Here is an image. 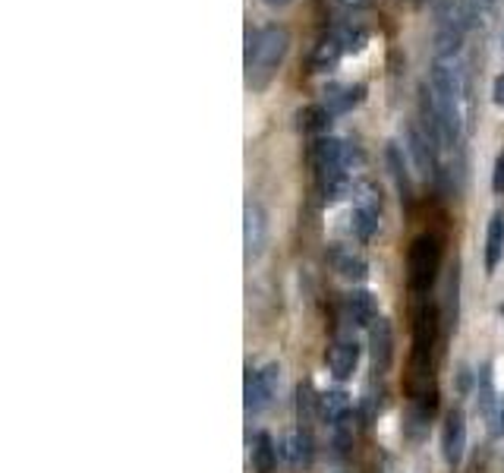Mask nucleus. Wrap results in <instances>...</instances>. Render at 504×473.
<instances>
[{
    "label": "nucleus",
    "mask_w": 504,
    "mask_h": 473,
    "mask_svg": "<svg viewBox=\"0 0 504 473\" xmlns=\"http://www.w3.org/2000/svg\"><path fill=\"white\" fill-rule=\"evenodd\" d=\"M435 325H438V313H435L432 303H422L416 309V338H413V366H416V376H422V369L428 366V357H432V347H435Z\"/></svg>",
    "instance_id": "nucleus-4"
},
{
    "label": "nucleus",
    "mask_w": 504,
    "mask_h": 473,
    "mask_svg": "<svg viewBox=\"0 0 504 473\" xmlns=\"http://www.w3.org/2000/svg\"><path fill=\"white\" fill-rule=\"evenodd\" d=\"M359 363V344L356 341H338V344L331 347V353H328V366H331L334 378H350L353 369H356Z\"/></svg>",
    "instance_id": "nucleus-9"
},
{
    "label": "nucleus",
    "mask_w": 504,
    "mask_h": 473,
    "mask_svg": "<svg viewBox=\"0 0 504 473\" xmlns=\"http://www.w3.org/2000/svg\"><path fill=\"white\" fill-rule=\"evenodd\" d=\"M284 458L293 470H302V467L312 464V439L309 432H293L284 439Z\"/></svg>",
    "instance_id": "nucleus-13"
},
{
    "label": "nucleus",
    "mask_w": 504,
    "mask_h": 473,
    "mask_svg": "<svg viewBox=\"0 0 504 473\" xmlns=\"http://www.w3.org/2000/svg\"><path fill=\"white\" fill-rule=\"evenodd\" d=\"M319 407L328 423H344L346 410H350V397H346L344 391H325V395L319 397Z\"/></svg>",
    "instance_id": "nucleus-17"
},
{
    "label": "nucleus",
    "mask_w": 504,
    "mask_h": 473,
    "mask_svg": "<svg viewBox=\"0 0 504 473\" xmlns=\"http://www.w3.org/2000/svg\"><path fill=\"white\" fill-rule=\"evenodd\" d=\"M277 385H281V366L277 363H268L258 372H252V376L246 378V410H249V414H258V410L268 407L277 395Z\"/></svg>",
    "instance_id": "nucleus-3"
},
{
    "label": "nucleus",
    "mask_w": 504,
    "mask_h": 473,
    "mask_svg": "<svg viewBox=\"0 0 504 473\" xmlns=\"http://www.w3.org/2000/svg\"><path fill=\"white\" fill-rule=\"evenodd\" d=\"M363 98H365L363 82H356V86H331L325 92V101H321V105H325L331 114H346V111H353V107L363 105Z\"/></svg>",
    "instance_id": "nucleus-8"
},
{
    "label": "nucleus",
    "mask_w": 504,
    "mask_h": 473,
    "mask_svg": "<svg viewBox=\"0 0 504 473\" xmlns=\"http://www.w3.org/2000/svg\"><path fill=\"white\" fill-rule=\"evenodd\" d=\"M344 6H350V10H359V6H365L369 0H340Z\"/></svg>",
    "instance_id": "nucleus-24"
},
{
    "label": "nucleus",
    "mask_w": 504,
    "mask_h": 473,
    "mask_svg": "<svg viewBox=\"0 0 504 473\" xmlns=\"http://www.w3.org/2000/svg\"><path fill=\"white\" fill-rule=\"evenodd\" d=\"M410 4H422V0H410Z\"/></svg>",
    "instance_id": "nucleus-26"
},
{
    "label": "nucleus",
    "mask_w": 504,
    "mask_h": 473,
    "mask_svg": "<svg viewBox=\"0 0 504 473\" xmlns=\"http://www.w3.org/2000/svg\"><path fill=\"white\" fill-rule=\"evenodd\" d=\"M265 240H268V218H265V212H262V205H258V202H246V214H243L246 259H258V256H262Z\"/></svg>",
    "instance_id": "nucleus-5"
},
{
    "label": "nucleus",
    "mask_w": 504,
    "mask_h": 473,
    "mask_svg": "<svg viewBox=\"0 0 504 473\" xmlns=\"http://www.w3.org/2000/svg\"><path fill=\"white\" fill-rule=\"evenodd\" d=\"M338 38H340V44H344V50H363V44L369 41V35H365L363 29H344Z\"/></svg>",
    "instance_id": "nucleus-20"
},
{
    "label": "nucleus",
    "mask_w": 504,
    "mask_h": 473,
    "mask_svg": "<svg viewBox=\"0 0 504 473\" xmlns=\"http://www.w3.org/2000/svg\"><path fill=\"white\" fill-rule=\"evenodd\" d=\"M268 6H287V4H293V0H265Z\"/></svg>",
    "instance_id": "nucleus-25"
},
{
    "label": "nucleus",
    "mask_w": 504,
    "mask_h": 473,
    "mask_svg": "<svg viewBox=\"0 0 504 473\" xmlns=\"http://www.w3.org/2000/svg\"><path fill=\"white\" fill-rule=\"evenodd\" d=\"M331 262H334V271H338L344 281H365V275H369L365 259L356 256L353 250H344V246H338V250L331 252Z\"/></svg>",
    "instance_id": "nucleus-12"
},
{
    "label": "nucleus",
    "mask_w": 504,
    "mask_h": 473,
    "mask_svg": "<svg viewBox=\"0 0 504 473\" xmlns=\"http://www.w3.org/2000/svg\"><path fill=\"white\" fill-rule=\"evenodd\" d=\"M504 256V212H495L489 221V233H485V271H495Z\"/></svg>",
    "instance_id": "nucleus-11"
},
{
    "label": "nucleus",
    "mask_w": 504,
    "mask_h": 473,
    "mask_svg": "<svg viewBox=\"0 0 504 473\" xmlns=\"http://www.w3.org/2000/svg\"><path fill=\"white\" fill-rule=\"evenodd\" d=\"M441 268V240L435 233H419L410 246V256H407V277H410V287L416 294L428 290L435 284V275Z\"/></svg>",
    "instance_id": "nucleus-2"
},
{
    "label": "nucleus",
    "mask_w": 504,
    "mask_h": 473,
    "mask_svg": "<svg viewBox=\"0 0 504 473\" xmlns=\"http://www.w3.org/2000/svg\"><path fill=\"white\" fill-rule=\"evenodd\" d=\"M394 341H391V325L388 319L378 315L375 322L369 325V350H372V369L384 372L391 366V357H394Z\"/></svg>",
    "instance_id": "nucleus-7"
},
{
    "label": "nucleus",
    "mask_w": 504,
    "mask_h": 473,
    "mask_svg": "<svg viewBox=\"0 0 504 473\" xmlns=\"http://www.w3.org/2000/svg\"><path fill=\"white\" fill-rule=\"evenodd\" d=\"M375 227H378V212H375V208L359 205L356 212H353V231H356L363 240H369L372 233H375Z\"/></svg>",
    "instance_id": "nucleus-18"
},
{
    "label": "nucleus",
    "mask_w": 504,
    "mask_h": 473,
    "mask_svg": "<svg viewBox=\"0 0 504 473\" xmlns=\"http://www.w3.org/2000/svg\"><path fill=\"white\" fill-rule=\"evenodd\" d=\"M491 101H495L498 107H504V73L495 79V86H491Z\"/></svg>",
    "instance_id": "nucleus-22"
},
{
    "label": "nucleus",
    "mask_w": 504,
    "mask_h": 473,
    "mask_svg": "<svg viewBox=\"0 0 504 473\" xmlns=\"http://www.w3.org/2000/svg\"><path fill=\"white\" fill-rule=\"evenodd\" d=\"M479 404H482V414L491 420V407H495V391H491V369L482 366L479 369Z\"/></svg>",
    "instance_id": "nucleus-19"
},
{
    "label": "nucleus",
    "mask_w": 504,
    "mask_h": 473,
    "mask_svg": "<svg viewBox=\"0 0 504 473\" xmlns=\"http://www.w3.org/2000/svg\"><path fill=\"white\" fill-rule=\"evenodd\" d=\"M287 50H290V32L284 25L271 23L258 32H249L246 35V82H249V88H256V92L268 88V82L281 69Z\"/></svg>",
    "instance_id": "nucleus-1"
},
{
    "label": "nucleus",
    "mask_w": 504,
    "mask_h": 473,
    "mask_svg": "<svg viewBox=\"0 0 504 473\" xmlns=\"http://www.w3.org/2000/svg\"><path fill=\"white\" fill-rule=\"evenodd\" d=\"M491 189H495L498 196L504 193V149L498 151V158H495V170H491Z\"/></svg>",
    "instance_id": "nucleus-21"
},
{
    "label": "nucleus",
    "mask_w": 504,
    "mask_h": 473,
    "mask_svg": "<svg viewBox=\"0 0 504 473\" xmlns=\"http://www.w3.org/2000/svg\"><path fill=\"white\" fill-rule=\"evenodd\" d=\"M441 448H445V460L451 467H457L464 460L466 451V420L460 410H451L445 420V429H441Z\"/></svg>",
    "instance_id": "nucleus-6"
},
{
    "label": "nucleus",
    "mask_w": 504,
    "mask_h": 473,
    "mask_svg": "<svg viewBox=\"0 0 504 473\" xmlns=\"http://www.w3.org/2000/svg\"><path fill=\"white\" fill-rule=\"evenodd\" d=\"M346 313H350L353 325H372L378 319V300L369 290H353L346 294Z\"/></svg>",
    "instance_id": "nucleus-10"
},
{
    "label": "nucleus",
    "mask_w": 504,
    "mask_h": 473,
    "mask_svg": "<svg viewBox=\"0 0 504 473\" xmlns=\"http://www.w3.org/2000/svg\"><path fill=\"white\" fill-rule=\"evenodd\" d=\"M334 114L328 111L325 105H306L296 111V120H300V130L302 132H325L331 126Z\"/></svg>",
    "instance_id": "nucleus-15"
},
{
    "label": "nucleus",
    "mask_w": 504,
    "mask_h": 473,
    "mask_svg": "<svg viewBox=\"0 0 504 473\" xmlns=\"http://www.w3.org/2000/svg\"><path fill=\"white\" fill-rule=\"evenodd\" d=\"M495 423H498V432L504 435V395L498 397V416H495Z\"/></svg>",
    "instance_id": "nucleus-23"
},
{
    "label": "nucleus",
    "mask_w": 504,
    "mask_h": 473,
    "mask_svg": "<svg viewBox=\"0 0 504 473\" xmlns=\"http://www.w3.org/2000/svg\"><path fill=\"white\" fill-rule=\"evenodd\" d=\"M340 54H346V50H344V44H340L338 35L321 38V41L315 44V50H312V69H315V73H328V69H331L334 63L340 60Z\"/></svg>",
    "instance_id": "nucleus-14"
},
{
    "label": "nucleus",
    "mask_w": 504,
    "mask_h": 473,
    "mask_svg": "<svg viewBox=\"0 0 504 473\" xmlns=\"http://www.w3.org/2000/svg\"><path fill=\"white\" fill-rule=\"evenodd\" d=\"M252 464H256L258 473H274L277 467V448L271 441L268 432H258L256 435V448H252Z\"/></svg>",
    "instance_id": "nucleus-16"
}]
</instances>
